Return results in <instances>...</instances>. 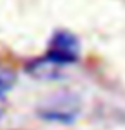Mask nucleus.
Listing matches in <instances>:
<instances>
[{"label": "nucleus", "mask_w": 125, "mask_h": 130, "mask_svg": "<svg viewBox=\"0 0 125 130\" xmlns=\"http://www.w3.org/2000/svg\"><path fill=\"white\" fill-rule=\"evenodd\" d=\"M77 53H79L77 39L70 32L60 31L53 36L52 43H50V50L46 53V58L53 62L55 65H65L74 63L79 57Z\"/></svg>", "instance_id": "f257e3e1"}, {"label": "nucleus", "mask_w": 125, "mask_h": 130, "mask_svg": "<svg viewBox=\"0 0 125 130\" xmlns=\"http://www.w3.org/2000/svg\"><path fill=\"white\" fill-rule=\"evenodd\" d=\"M10 82H12V79H10V77H7V75H4V74H0V96L10 87Z\"/></svg>", "instance_id": "f03ea898"}]
</instances>
